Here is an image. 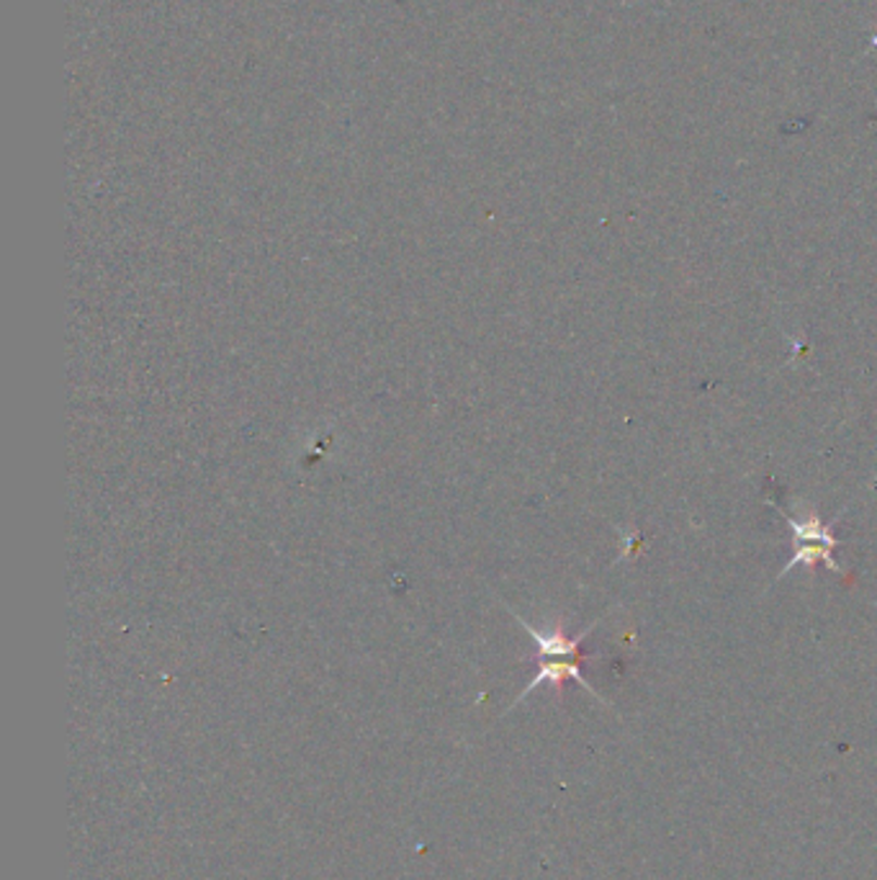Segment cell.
I'll return each instance as SVG.
<instances>
[{"label":"cell","instance_id":"1","mask_svg":"<svg viewBox=\"0 0 877 880\" xmlns=\"http://www.w3.org/2000/svg\"><path fill=\"white\" fill-rule=\"evenodd\" d=\"M777 507V505H775ZM777 513L783 515L785 520H788V526L792 533L798 538V551L790 556V562L785 564V569L779 571V579L792 567H798V564H816V562H824L828 569H839L837 558H834V549L839 546V541L828 533L826 523H821L816 510H811L809 518L805 520H798V518H790V515H785L783 510L777 507Z\"/></svg>","mask_w":877,"mask_h":880}]
</instances>
